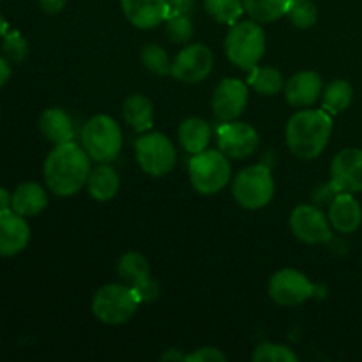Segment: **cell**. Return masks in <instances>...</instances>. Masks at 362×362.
I'll return each mask as SVG.
<instances>
[{
    "label": "cell",
    "instance_id": "6da1fadb",
    "mask_svg": "<svg viewBox=\"0 0 362 362\" xmlns=\"http://www.w3.org/2000/svg\"><path fill=\"white\" fill-rule=\"evenodd\" d=\"M90 156L74 141L55 145L48 154L42 168L48 189L57 197H73L87 186L90 173Z\"/></svg>",
    "mask_w": 362,
    "mask_h": 362
},
{
    "label": "cell",
    "instance_id": "7a4b0ae2",
    "mask_svg": "<svg viewBox=\"0 0 362 362\" xmlns=\"http://www.w3.org/2000/svg\"><path fill=\"white\" fill-rule=\"evenodd\" d=\"M331 133V113L325 110H300L286 124V145L296 158L315 159L327 147Z\"/></svg>",
    "mask_w": 362,
    "mask_h": 362
},
{
    "label": "cell",
    "instance_id": "3957f363",
    "mask_svg": "<svg viewBox=\"0 0 362 362\" xmlns=\"http://www.w3.org/2000/svg\"><path fill=\"white\" fill-rule=\"evenodd\" d=\"M141 304V297L129 285L112 283L95 292L92 299V313L106 325H122L134 317Z\"/></svg>",
    "mask_w": 362,
    "mask_h": 362
},
{
    "label": "cell",
    "instance_id": "277c9868",
    "mask_svg": "<svg viewBox=\"0 0 362 362\" xmlns=\"http://www.w3.org/2000/svg\"><path fill=\"white\" fill-rule=\"evenodd\" d=\"M265 32L258 21L233 23L225 39V52L230 62L243 71L258 66L265 53Z\"/></svg>",
    "mask_w": 362,
    "mask_h": 362
},
{
    "label": "cell",
    "instance_id": "5b68a950",
    "mask_svg": "<svg viewBox=\"0 0 362 362\" xmlns=\"http://www.w3.org/2000/svg\"><path fill=\"white\" fill-rule=\"evenodd\" d=\"M232 179V166L221 151H209L193 154L189 161V180L197 193L211 197L225 189Z\"/></svg>",
    "mask_w": 362,
    "mask_h": 362
},
{
    "label": "cell",
    "instance_id": "8992f818",
    "mask_svg": "<svg viewBox=\"0 0 362 362\" xmlns=\"http://www.w3.org/2000/svg\"><path fill=\"white\" fill-rule=\"evenodd\" d=\"M81 145L98 163H112L122 151V129L108 115H95L81 131Z\"/></svg>",
    "mask_w": 362,
    "mask_h": 362
},
{
    "label": "cell",
    "instance_id": "52a82bcc",
    "mask_svg": "<svg viewBox=\"0 0 362 362\" xmlns=\"http://www.w3.org/2000/svg\"><path fill=\"white\" fill-rule=\"evenodd\" d=\"M274 189L272 172L265 165H253L240 170L232 184L233 198L247 211L264 209L274 197Z\"/></svg>",
    "mask_w": 362,
    "mask_h": 362
},
{
    "label": "cell",
    "instance_id": "ba28073f",
    "mask_svg": "<svg viewBox=\"0 0 362 362\" xmlns=\"http://www.w3.org/2000/svg\"><path fill=\"white\" fill-rule=\"evenodd\" d=\"M134 152L140 168L152 177L168 175L177 163L175 147L163 133H148L138 138Z\"/></svg>",
    "mask_w": 362,
    "mask_h": 362
},
{
    "label": "cell",
    "instance_id": "9c48e42d",
    "mask_svg": "<svg viewBox=\"0 0 362 362\" xmlns=\"http://www.w3.org/2000/svg\"><path fill=\"white\" fill-rule=\"evenodd\" d=\"M214 66V55L205 45H189L180 49L172 62V76L182 83H200L207 80Z\"/></svg>",
    "mask_w": 362,
    "mask_h": 362
},
{
    "label": "cell",
    "instance_id": "30bf717a",
    "mask_svg": "<svg viewBox=\"0 0 362 362\" xmlns=\"http://www.w3.org/2000/svg\"><path fill=\"white\" fill-rule=\"evenodd\" d=\"M269 296L279 306H299L313 296V285L296 269H281L269 279Z\"/></svg>",
    "mask_w": 362,
    "mask_h": 362
},
{
    "label": "cell",
    "instance_id": "8fae6325",
    "mask_svg": "<svg viewBox=\"0 0 362 362\" xmlns=\"http://www.w3.org/2000/svg\"><path fill=\"white\" fill-rule=\"evenodd\" d=\"M292 233L304 244H325L332 239L331 221L313 205H299L290 214Z\"/></svg>",
    "mask_w": 362,
    "mask_h": 362
},
{
    "label": "cell",
    "instance_id": "7c38bea8",
    "mask_svg": "<svg viewBox=\"0 0 362 362\" xmlns=\"http://www.w3.org/2000/svg\"><path fill=\"white\" fill-rule=\"evenodd\" d=\"M331 184L336 193L362 191V151L356 147L343 148L331 165Z\"/></svg>",
    "mask_w": 362,
    "mask_h": 362
},
{
    "label": "cell",
    "instance_id": "4fadbf2b",
    "mask_svg": "<svg viewBox=\"0 0 362 362\" xmlns=\"http://www.w3.org/2000/svg\"><path fill=\"white\" fill-rule=\"evenodd\" d=\"M247 105V87L237 78H225L212 94V112L221 122H233L244 113Z\"/></svg>",
    "mask_w": 362,
    "mask_h": 362
},
{
    "label": "cell",
    "instance_id": "5bb4252c",
    "mask_svg": "<svg viewBox=\"0 0 362 362\" xmlns=\"http://www.w3.org/2000/svg\"><path fill=\"white\" fill-rule=\"evenodd\" d=\"M260 144L258 131L246 122H228L219 131V151L228 159H246Z\"/></svg>",
    "mask_w": 362,
    "mask_h": 362
},
{
    "label": "cell",
    "instance_id": "9a60e30c",
    "mask_svg": "<svg viewBox=\"0 0 362 362\" xmlns=\"http://www.w3.org/2000/svg\"><path fill=\"white\" fill-rule=\"evenodd\" d=\"M122 13L133 27L151 30L170 16L168 0H120Z\"/></svg>",
    "mask_w": 362,
    "mask_h": 362
},
{
    "label": "cell",
    "instance_id": "2e32d148",
    "mask_svg": "<svg viewBox=\"0 0 362 362\" xmlns=\"http://www.w3.org/2000/svg\"><path fill=\"white\" fill-rule=\"evenodd\" d=\"M30 243V226L14 211L0 214V257L20 255Z\"/></svg>",
    "mask_w": 362,
    "mask_h": 362
},
{
    "label": "cell",
    "instance_id": "e0dca14e",
    "mask_svg": "<svg viewBox=\"0 0 362 362\" xmlns=\"http://www.w3.org/2000/svg\"><path fill=\"white\" fill-rule=\"evenodd\" d=\"M285 98L296 108L313 106L324 90V80L315 71H300L285 83Z\"/></svg>",
    "mask_w": 362,
    "mask_h": 362
},
{
    "label": "cell",
    "instance_id": "ac0fdd59",
    "mask_svg": "<svg viewBox=\"0 0 362 362\" xmlns=\"http://www.w3.org/2000/svg\"><path fill=\"white\" fill-rule=\"evenodd\" d=\"M329 221L339 233H354L362 223V209L352 193H339L329 209Z\"/></svg>",
    "mask_w": 362,
    "mask_h": 362
},
{
    "label": "cell",
    "instance_id": "d6986e66",
    "mask_svg": "<svg viewBox=\"0 0 362 362\" xmlns=\"http://www.w3.org/2000/svg\"><path fill=\"white\" fill-rule=\"evenodd\" d=\"M48 207V194L37 182H23L13 193V211L23 218H34Z\"/></svg>",
    "mask_w": 362,
    "mask_h": 362
},
{
    "label": "cell",
    "instance_id": "ffe728a7",
    "mask_svg": "<svg viewBox=\"0 0 362 362\" xmlns=\"http://www.w3.org/2000/svg\"><path fill=\"white\" fill-rule=\"evenodd\" d=\"M39 129L53 145L73 141L74 136L73 120L62 108H46L39 117Z\"/></svg>",
    "mask_w": 362,
    "mask_h": 362
},
{
    "label": "cell",
    "instance_id": "44dd1931",
    "mask_svg": "<svg viewBox=\"0 0 362 362\" xmlns=\"http://www.w3.org/2000/svg\"><path fill=\"white\" fill-rule=\"evenodd\" d=\"M120 179L119 173L106 163H101L90 170L87 179V189L94 200L108 202L119 193Z\"/></svg>",
    "mask_w": 362,
    "mask_h": 362
},
{
    "label": "cell",
    "instance_id": "7402d4cb",
    "mask_svg": "<svg viewBox=\"0 0 362 362\" xmlns=\"http://www.w3.org/2000/svg\"><path fill=\"white\" fill-rule=\"evenodd\" d=\"M212 129L207 120L200 117H189L179 126V140L184 151L189 154H198L204 152L211 144Z\"/></svg>",
    "mask_w": 362,
    "mask_h": 362
},
{
    "label": "cell",
    "instance_id": "603a6c76",
    "mask_svg": "<svg viewBox=\"0 0 362 362\" xmlns=\"http://www.w3.org/2000/svg\"><path fill=\"white\" fill-rule=\"evenodd\" d=\"M124 119L136 133H145L154 124V103L144 94H131L124 101Z\"/></svg>",
    "mask_w": 362,
    "mask_h": 362
},
{
    "label": "cell",
    "instance_id": "cb8c5ba5",
    "mask_svg": "<svg viewBox=\"0 0 362 362\" xmlns=\"http://www.w3.org/2000/svg\"><path fill=\"white\" fill-rule=\"evenodd\" d=\"M117 272H119L120 279L133 288H138L151 279V265H148L147 258L136 251H129L120 257L119 264H117Z\"/></svg>",
    "mask_w": 362,
    "mask_h": 362
},
{
    "label": "cell",
    "instance_id": "d4e9b609",
    "mask_svg": "<svg viewBox=\"0 0 362 362\" xmlns=\"http://www.w3.org/2000/svg\"><path fill=\"white\" fill-rule=\"evenodd\" d=\"M250 85L260 95H276L285 88V80H283L281 71L271 66H264L251 69Z\"/></svg>",
    "mask_w": 362,
    "mask_h": 362
},
{
    "label": "cell",
    "instance_id": "484cf974",
    "mask_svg": "<svg viewBox=\"0 0 362 362\" xmlns=\"http://www.w3.org/2000/svg\"><path fill=\"white\" fill-rule=\"evenodd\" d=\"M246 13L258 23H271L286 14L292 0H243Z\"/></svg>",
    "mask_w": 362,
    "mask_h": 362
},
{
    "label": "cell",
    "instance_id": "4316f807",
    "mask_svg": "<svg viewBox=\"0 0 362 362\" xmlns=\"http://www.w3.org/2000/svg\"><path fill=\"white\" fill-rule=\"evenodd\" d=\"M354 87L346 80H334L324 88V110L329 113H341L352 105Z\"/></svg>",
    "mask_w": 362,
    "mask_h": 362
},
{
    "label": "cell",
    "instance_id": "83f0119b",
    "mask_svg": "<svg viewBox=\"0 0 362 362\" xmlns=\"http://www.w3.org/2000/svg\"><path fill=\"white\" fill-rule=\"evenodd\" d=\"M204 6L216 21L226 25L237 23L246 11L243 0H204Z\"/></svg>",
    "mask_w": 362,
    "mask_h": 362
},
{
    "label": "cell",
    "instance_id": "f1b7e54d",
    "mask_svg": "<svg viewBox=\"0 0 362 362\" xmlns=\"http://www.w3.org/2000/svg\"><path fill=\"white\" fill-rule=\"evenodd\" d=\"M141 64L145 66V69L151 71L152 74H158V76L172 74V60H170L168 53L163 46L154 45V42L141 49Z\"/></svg>",
    "mask_w": 362,
    "mask_h": 362
},
{
    "label": "cell",
    "instance_id": "f546056e",
    "mask_svg": "<svg viewBox=\"0 0 362 362\" xmlns=\"http://www.w3.org/2000/svg\"><path fill=\"white\" fill-rule=\"evenodd\" d=\"M286 16L297 28H310L317 23L318 11L311 0H292L286 9Z\"/></svg>",
    "mask_w": 362,
    "mask_h": 362
},
{
    "label": "cell",
    "instance_id": "4dcf8cb0",
    "mask_svg": "<svg viewBox=\"0 0 362 362\" xmlns=\"http://www.w3.org/2000/svg\"><path fill=\"white\" fill-rule=\"evenodd\" d=\"M165 23L166 34L175 45H187L193 39L194 27L187 14H170Z\"/></svg>",
    "mask_w": 362,
    "mask_h": 362
},
{
    "label": "cell",
    "instance_id": "1f68e13d",
    "mask_svg": "<svg viewBox=\"0 0 362 362\" xmlns=\"http://www.w3.org/2000/svg\"><path fill=\"white\" fill-rule=\"evenodd\" d=\"M4 57L11 64H21L28 57V42L20 30H7L2 41Z\"/></svg>",
    "mask_w": 362,
    "mask_h": 362
},
{
    "label": "cell",
    "instance_id": "d6a6232c",
    "mask_svg": "<svg viewBox=\"0 0 362 362\" xmlns=\"http://www.w3.org/2000/svg\"><path fill=\"white\" fill-rule=\"evenodd\" d=\"M255 362H297L296 352L288 349L286 345H278V343H262L257 346L251 357Z\"/></svg>",
    "mask_w": 362,
    "mask_h": 362
},
{
    "label": "cell",
    "instance_id": "836d02e7",
    "mask_svg": "<svg viewBox=\"0 0 362 362\" xmlns=\"http://www.w3.org/2000/svg\"><path fill=\"white\" fill-rule=\"evenodd\" d=\"M187 362H225L226 356L218 349H211V346H204V349L194 350L193 354L186 356Z\"/></svg>",
    "mask_w": 362,
    "mask_h": 362
},
{
    "label": "cell",
    "instance_id": "e575fe53",
    "mask_svg": "<svg viewBox=\"0 0 362 362\" xmlns=\"http://www.w3.org/2000/svg\"><path fill=\"white\" fill-rule=\"evenodd\" d=\"M168 4L170 14H187L189 16L194 7V0H168Z\"/></svg>",
    "mask_w": 362,
    "mask_h": 362
},
{
    "label": "cell",
    "instance_id": "d590c367",
    "mask_svg": "<svg viewBox=\"0 0 362 362\" xmlns=\"http://www.w3.org/2000/svg\"><path fill=\"white\" fill-rule=\"evenodd\" d=\"M66 4L67 0H39L41 9L48 14H59L66 7Z\"/></svg>",
    "mask_w": 362,
    "mask_h": 362
},
{
    "label": "cell",
    "instance_id": "8d00e7d4",
    "mask_svg": "<svg viewBox=\"0 0 362 362\" xmlns=\"http://www.w3.org/2000/svg\"><path fill=\"white\" fill-rule=\"evenodd\" d=\"M9 211H13V193H9L6 187H0V214Z\"/></svg>",
    "mask_w": 362,
    "mask_h": 362
},
{
    "label": "cell",
    "instance_id": "74e56055",
    "mask_svg": "<svg viewBox=\"0 0 362 362\" xmlns=\"http://www.w3.org/2000/svg\"><path fill=\"white\" fill-rule=\"evenodd\" d=\"M11 73H13V71H11V62L6 57L0 55V87H4V85L9 81Z\"/></svg>",
    "mask_w": 362,
    "mask_h": 362
},
{
    "label": "cell",
    "instance_id": "f35d334b",
    "mask_svg": "<svg viewBox=\"0 0 362 362\" xmlns=\"http://www.w3.org/2000/svg\"><path fill=\"white\" fill-rule=\"evenodd\" d=\"M163 361H186V356H184L182 352H179L177 349H172L168 350V352H165L161 356Z\"/></svg>",
    "mask_w": 362,
    "mask_h": 362
},
{
    "label": "cell",
    "instance_id": "ab89813d",
    "mask_svg": "<svg viewBox=\"0 0 362 362\" xmlns=\"http://www.w3.org/2000/svg\"><path fill=\"white\" fill-rule=\"evenodd\" d=\"M7 27H9V25H7V20L0 14V37H4V34L7 32Z\"/></svg>",
    "mask_w": 362,
    "mask_h": 362
}]
</instances>
